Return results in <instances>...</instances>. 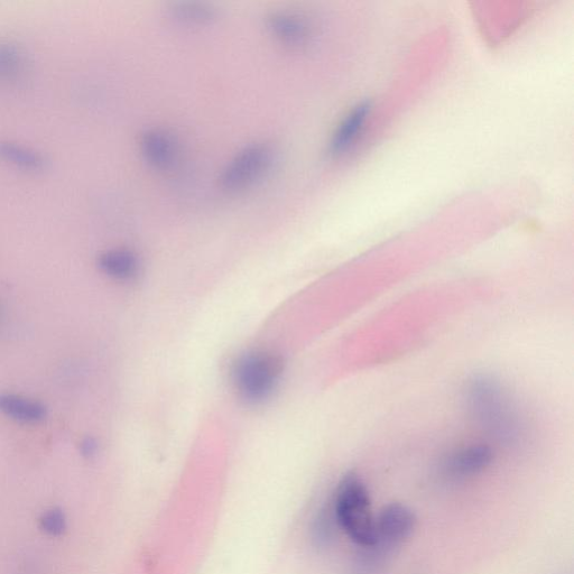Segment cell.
Instances as JSON below:
<instances>
[{
	"label": "cell",
	"instance_id": "1",
	"mask_svg": "<svg viewBox=\"0 0 574 574\" xmlns=\"http://www.w3.org/2000/svg\"><path fill=\"white\" fill-rule=\"evenodd\" d=\"M333 517L360 548L367 549L374 544L375 517L368 490L358 476L350 474L340 481L333 502Z\"/></svg>",
	"mask_w": 574,
	"mask_h": 574
},
{
	"label": "cell",
	"instance_id": "2",
	"mask_svg": "<svg viewBox=\"0 0 574 574\" xmlns=\"http://www.w3.org/2000/svg\"><path fill=\"white\" fill-rule=\"evenodd\" d=\"M470 411L487 431L503 442L520 438L521 423L502 387L487 378L472 382L468 390Z\"/></svg>",
	"mask_w": 574,
	"mask_h": 574
},
{
	"label": "cell",
	"instance_id": "3",
	"mask_svg": "<svg viewBox=\"0 0 574 574\" xmlns=\"http://www.w3.org/2000/svg\"><path fill=\"white\" fill-rule=\"evenodd\" d=\"M416 526V517L411 509L403 504L385 506L375 518V541L363 549L359 558V568L365 573L381 569L400 546L411 538Z\"/></svg>",
	"mask_w": 574,
	"mask_h": 574
},
{
	"label": "cell",
	"instance_id": "4",
	"mask_svg": "<svg viewBox=\"0 0 574 574\" xmlns=\"http://www.w3.org/2000/svg\"><path fill=\"white\" fill-rule=\"evenodd\" d=\"M281 364L266 353H249L233 366L231 379L240 398L249 404L262 403L279 383Z\"/></svg>",
	"mask_w": 574,
	"mask_h": 574
},
{
	"label": "cell",
	"instance_id": "5",
	"mask_svg": "<svg viewBox=\"0 0 574 574\" xmlns=\"http://www.w3.org/2000/svg\"><path fill=\"white\" fill-rule=\"evenodd\" d=\"M272 148L263 143L248 145L231 159L220 175L221 187L238 192L252 187L271 169Z\"/></svg>",
	"mask_w": 574,
	"mask_h": 574
},
{
	"label": "cell",
	"instance_id": "6",
	"mask_svg": "<svg viewBox=\"0 0 574 574\" xmlns=\"http://www.w3.org/2000/svg\"><path fill=\"white\" fill-rule=\"evenodd\" d=\"M268 32L277 42L291 48L307 45L312 36V26L302 14L277 11L266 18Z\"/></svg>",
	"mask_w": 574,
	"mask_h": 574
},
{
	"label": "cell",
	"instance_id": "7",
	"mask_svg": "<svg viewBox=\"0 0 574 574\" xmlns=\"http://www.w3.org/2000/svg\"><path fill=\"white\" fill-rule=\"evenodd\" d=\"M493 461L489 447L478 444L461 449L444 461L443 476L452 481L466 480L486 470Z\"/></svg>",
	"mask_w": 574,
	"mask_h": 574
},
{
	"label": "cell",
	"instance_id": "8",
	"mask_svg": "<svg viewBox=\"0 0 574 574\" xmlns=\"http://www.w3.org/2000/svg\"><path fill=\"white\" fill-rule=\"evenodd\" d=\"M140 148L144 160L157 170H169L178 160V144L163 129H147L141 136Z\"/></svg>",
	"mask_w": 574,
	"mask_h": 574
},
{
	"label": "cell",
	"instance_id": "9",
	"mask_svg": "<svg viewBox=\"0 0 574 574\" xmlns=\"http://www.w3.org/2000/svg\"><path fill=\"white\" fill-rule=\"evenodd\" d=\"M369 111L368 104H360L342 120L330 141V152L333 155L344 154L355 145L364 131Z\"/></svg>",
	"mask_w": 574,
	"mask_h": 574
},
{
	"label": "cell",
	"instance_id": "10",
	"mask_svg": "<svg viewBox=\"0 0 574 574\" xmlns=\"http://www.w3.org/2000/svg\"><path fill=\"white\" fill-rule=\"evenodd\" d=\"M0 413L18 423L37 424L46 418V407L22 395L0 394Z\"/></svg>",
	"mask_w": 574,
	"mask_h": 574
},
{
	"label": "cell",
	"instance_id": "11",
	"mask_svg": "<svg viewBox=\"0 0 574 574\" xmlns=\"http://www.w3.org/2000/svg\"><path fill=\"white\" fill-rule=\"evenodd\" d=\"M98 264L101 271L118 281L131 280L140 268L136 254L125 248L110 249L101 254Z\"/></svg>",
	"mask_w": 574,
	"mask_h": 574
},
{
	"label": "cell",
	"instance_id": "12",
	"mask_svg": "<svg viewBox=\"0 0 574 574\" xmlns=\"http://www.w3.org/2000/svg\"><path fill=\"white\" fill-rule=\"evenodd\" d=\"M175 22L188 26H202L215 20L217 12L214 6L201 2H180L170 8Z\"/></svg>",
	"mask_w": 574,
	"mask_h": 574
},
{
	"label": "cell",
	"instance_id": "13",
	"mask_svg": "<svg viewBox=\"0 0 574 574\" xmlns=\"http://www.w3.org/2000/svg\"><path fill=\"white\" fill-rule=\"evenodd\" d=\"M26 63L21 46L9 41L0 42V81L21 79Z\"/></svg>",
	"mask_w": 574,
	"mask_h": 574
},
{
	"label": "cell",
	"instance_id": "14",
	"mask_svg": "<svg viewBox=\"0 0 574 574\" xmlns=\"http://www.w3.org/2000/svg\"><path fill=\"white\" fill-rule=\"evenodd\" d=\"M0 157L25 170H42L45 165L44 157L41 153L13 142H0Z\"/></svg>",
	"mask_w": 574,
	"mask_h": 574
},
{
	"label": "cell",
	"instance_id": "15",
	"mask_svg": "<svg viewBox=\"0 0 574 574\" xmlns=\"http://www.w3.org/2000/svg\"><path fill=\"white\" fill-rule=\"evenodd\" d=\"M41 529L48 535L58 538L67 531V518L61 509L53 508L41 518Z\"/></svg>",
	"mask_w": 574,
	"mask_h": 574
},
{
	"label": "cell",
	"instance_id": "16",
	"mask_svg": "<svg viewBox=\"0 0 574 574\" xmlns=\"http://www.w3.org/2000/svg\"><path fill=\"white\" fill-rule=\"evenodd\" d=\"M97 444L92 439H86L81 444V452L83 456L91 457L95 455Z\"/></svg>",
	"mask_w": 574,
	"mask_h": 574
}]
</instances>
